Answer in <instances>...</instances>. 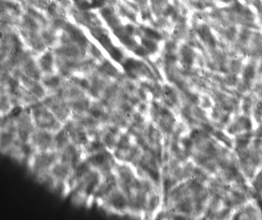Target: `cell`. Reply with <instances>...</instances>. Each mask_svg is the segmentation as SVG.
I'll return each mask as SVG.
<instances>
[{
  "label": "cell",
  "mask_w": 262,
  "mask_h": 220,
  "mask_svg": "<svg viewBox=\"0 0 262 220\" xmlns=\"http://www.w3.org/2000/svg\"><path fill=\"white\" fill-rule=\"evenodd\" d=\"M103 176L91 167L73 189L74 200L77 204L91 206L95 202V197L100 186Z\"/></svg>",
  "instance_id": "cell-1"
},
{
  "label": "cell",
  "mask_w": 262,
  "mask_h": 220,
  "mask_svg": "<svg viewBox=\"0 0 262 220\" xmlns=\"http://www.w3.org/2000/svg\"><path fill=\"white\" fill-rule=\"evenodd\" d=\"M60 160V152L57 150L32 151L27 159L28 168L41 183H48L49 172Z\"/></svg>",
  "instance_id": "cell-2"
},
{
  "label": "cell",
  "mask_w": 262,
  "mask_h": 220,
  "mask_svg": "<svg viewBox=\"0 0 262 220\" xmlns=\"http://www.w3.org/2000/svg\"><path fill=\"white\" fill-rule=\"evenodd\" d=\"M29 107L36 128L48 131L55 134L64 127V124L43 103L41 104L37 103Z\"/></svg>",
  "instance_id": "cell-3"
},
{
  "label": "cell",
  "mask_w": 262,
  "mask_h": 220,
  "mask_svg": "<svg viewBox=\"0 0 262 220\" xmlns=\"http://www.w3.org/2000/svg\"><path fill=\"white\" fill-rule=\"evenodd\" d=\"M86 160L92 168L100 172L103 176L114 172L117 162L113 153L105 148L87 155Z\"/></svg>",
  "instance_id": "cell-4"
},
{
  "label": "cell",
  "mask_w": 262,
  "mask_h": 220,
  "mask_svg": "<svg viewBox=\"0 0 262 220\" xmlns=\"http://www.w3.org/2000/svg\"><path fill=\"white\" fill-rule=\"evenodd\" d=\"M73 169L69 164L60 160L58 161L49 170L51 187L56 189H62L63 194L65 195L66 186Z\"/></svg>",
  "instance_id": "cell-5"
},
{
  "label": "cell",
  "mask_w": 262,
  "mask_h": 220,
  "mask_svg": "<svg viewBox=\"0 0 262 220\" xmlns=\"http://www.w3.org/2000/svg\"><path fill=\"white\" fill-rule=\"evenodd\" d=\"M28 144L32 151L56 150L55 133L40 129H34L29 139Z\"/></svg>",
  "instance_id": "cell-6"
},
{
  "label": "cell",
  "mask_w": 262,
  "mask_h": 220,
  "mask_svg": "<svg viewBox=\"0 0 262 220\" xmlns=\"http://www.w3.org/2000/svg\"><path fill=\"white\" fill-rule=\"evenodd\" d=\"M64 128L69 135L71 142L83 148L85 150L91 141L86 129L79 121L73 118L65 124Z\"/></svg>",
  "instance_id": "cell-7"
},
{
  "label": "cell",
  "mask_w": 262,
  "mask_h": 220,
  "mask_svg": "<svg viewBox=\"0 0 262 220\" xmlns=\"http://www.w3.org/2000/svg\"><path fill=\"white\" fill-rule=\"evenodd\" d=\"M60 160L67 163L73 168L86 159L87 154L83 148L70 143L60 151Z\"/></svg>",
  "instance_id": "cell-8"
},
{
  "label": "cell",
  "mask_w": 262,
  "mask_h": 220,
  "mask_svg": "<svg viewBox=\"0 0 262 220\" xmlns=\"http://www.w3.org/2000/svg\"><path fill=\"white\" fill-rule=\"evenodd\" d=\"M251 127V121L249 119L246 117H241L230 125L228 130L231 134H236L242 131H249Z\"/></svg>",
  "instance_id": "cell-9"
},
{
  "label": "cell",
  "mask_w": 262,
  "mask_h": 220,
  "mask_svg": "<svg viewBox=\"0 0 262 220\" xmlns=\"http://www.w3.org/2000/svg\"><path fill=\"white\" fill-rule=\"evenodd\" d=\"M55 148L58 152L71 143L69 136L64 127L55 134Z\"/></svg>",
  "instance_id": "cell-10"
},
{
  "label": "cell",
  "mask_w": 262,
  "mask_h": 220,
  "mask_svg": "<svg viewBox=\"0 0 262 220\" xmlns=\"http://www.w3.org/2000/svg\"><path fill=\"white\" fill-rule=\"evenodd\" d=\"M39 64L42 70L46 73H51L53 70V58L51 52H47L41 56Z\"/></svg>",
  "instance_id": "cell-11"
},
{
  "label": "cell",
  "mask_w": 262,
  "mask_h": 220,
  "mask_svg": "<svg viewBox=\"0 0 262 220\" xmlns=\"http://www.w3.org/2000/svg\"><path fill=\"white\" fill-rule=\"evenodd\" d=\"M255 67L252 65H248L245 68L243 72L244 81L247 84L250 83L255 78Z\"/></svg>",
  "instance_id": "cell-12"
},
{
  "label": "cell",
  "mask_w": 262,
  "mask_h": 220,
  "mask_svg": "<svg viewBox=\"0 0 262 220\" xmlns=\"http://www.w3.org/2000/svg\"><path fill=\"white\" fill-rule=\"evenodd\" d=\"M60 83V78L56 76L47 77L44 80V83L46 86L49 87H55L58 86Z\"/></svg>",
  "instance_id": "cell-13"
},
{
  "label": "cell",
  "mask_w": 262,
  "mask_h": 220,
  "mask_svg": "<svg viewBox=\"0 0 262 220\" xmlns=\"http://www.w3.org/2000/svg\"><path fill=\"white\" fill-rule=\"evenodd\" d=\"M254 116L257 121H260L262 118V101H258L254 108Z\"/></svg>",
  "instance_id": "cell-14"
},
{
  "label": "cell",
  "mask_w": 262,
  "mask_h": 220,
  "mask_svg": "<svg viewBox=\"0 0 262 220\" xmlns=\"http://www.w3.org/2000/svg\"><path fill=\"white\" fill-rule=\"evenodd\" d=\"M251 105L252 102L250 98H246L244 100L242 103V109L244 111V112H245V113L249 112L251 109Z\"/></svg>",
  "instance_id": "cell-15"
},
{
  "label": "cell",
  "mask_w": 262,
  "mask_h": 220,
  "mask_svg": "<svg viewBox=\"0 0 262 220\" xmlns=\"http://www.w3.org/2000/svg\"><path fill=\"white\" fill-rule=\"evenodd\" d=\"M110 54L112 58L116 61H120L122 59V53L117 49L115 48L111 49L110 50Z\"/></svg>",
  "instance_id": "cell-16"
},
{
  "label": "cell",
  "mask_w": 262,
  "mask_h": 220,
  "mask_svg": "<svg viewBox=\"0 0 262 220\" xmlns=\"http://www.w3.org/2000/svg\"><path fill=\"white\" fill-rule=\"evenodd\" d=\"M135 66L136 63L133 60H129L124 63V67L127 71H130L131 69H133L134 67H135Z\"/></svg>",
  "instance_id": "cell-17"
},
{
  "label": "cell",
  "mask_w": 262,
  "mask_h": 220,
  "mask_svg": "<svg viewBox=\"0 0 262 220\" xmlns=\"http://www.w3.org/2000/svg\"><path fill=\"white\" fill-rule=\"evenodd\" d=\"M78 83L82 87L85 89H88L90 88V84L88 81L85 78H82L78 81Z\"/></svg>",
  "instance_id": "cell-18"
},
{
  "label": "cell",
  "mask_w": 262,
  "mask_h": 220,
  "mask_svg": "<svg viewBox=\"0 0 262 220\" xmlns=\"http://www.w3.org/2000/svg\"><path fill=\"white\" fill-rule=\"evenodd\" d=\"M146 33L148 36L154 38V39H158L160 37L157 32H156L152 30V29H146Z\"/></svg>",
  "instance_id": "cell-19"
},
{
  "label": "cell",
  "mask_w": 262,
  "mask_h": 220,
  "mask_svg": "<svg viewBox=\"0 0 262 220\" xmlns=\"http://www.w3.org/2000/svg\"><path fill=\"white\" fill-rule=\"evenodd\" d=\"M143 43L145 45V46H146L150 50H154V49L155 48L154 44L152 43V42H151V41L144 40L143 41Z\"/></svg>",
  "instance_id": "cell-20"
},
{
  "label": "cell",
  "mask_w": 262,
  "mask_h": 220,
  "mask_svg": "<svg viewBox=\"0 0 262 220\" xmlns=\"http://www.w3.org/2000/svg\"><path fill=\"white\" fill-rule=\"evenodd\" d=\"M256 134L257 136L262 138V125L257 129V131H256Z\"/></svg>",
  "instance_id": "cell-21"
},
{
  "label": "cell",
  "mask_w": 262,
  "mask_h": 220,
  "mask_svg": "<svg viewBox=\"0 0 262 220\" xmlns=\"http://www.w3.org/2000/svg\"><path fill=\"white\" fill-rule=\"evenodd\" d=\"M137 54L140 56H143L145 54V51L142 48L138 49L137 50Z\"/></svg>",
  "instance_id": "cell-22"
}]
</instances>
